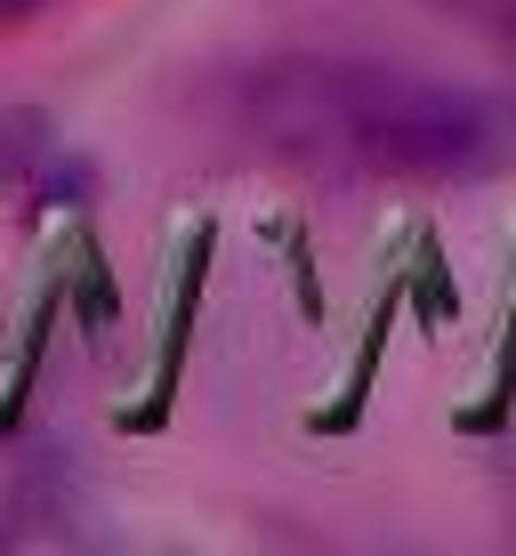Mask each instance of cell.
<instances>
[{
	"mask_svg": "<svg viewBox=\"0 0 516 556\" xmlns=\"http://www.w3.org/2000/svg\"><path fill=\"white\" fill-rule=\"evenodd\" d=\"M251 129L307 169L363 178H501L516 169V105L444 73L372 56H282L251 81Z\"/></svg>",
	"mask_w": 516,
	"mask_h": 556,
	"instance_id": "1",
	"label": "cell"
},
{
	"mask_svg": "<svg viewBox=\"0 0 516 556\" xmlns=\"http://www.w3.org/2000/svg\"><path fill=\"white\" fill-rule=\"evenodd\" d=\"M436 9H452V16H468V25H492V33L516 41V0H436Z\"/></svg>",
	"mask_w": 516,
	"mask_h": 556,
	"instance_id": "2",
	"label": "cell"
}]
</instances>
